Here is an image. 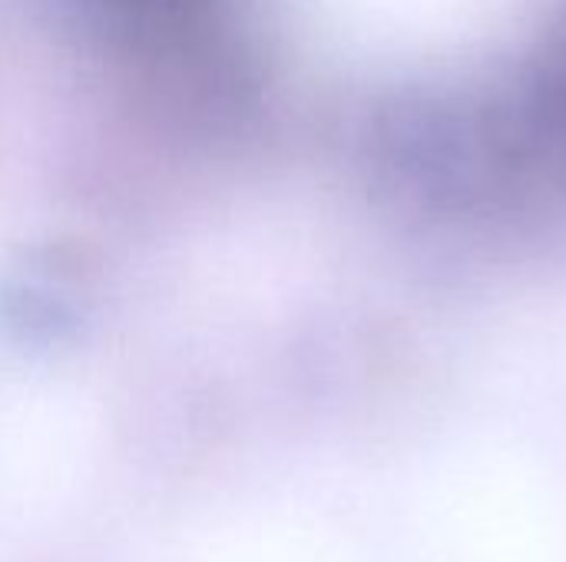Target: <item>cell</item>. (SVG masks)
Returning <instances> with one entry per match:
<instances>
[{
  "label": "cell",
  "mask_w": 566,
  "mask_h": 562,
  "mask_svg": "<svg viewBox=\"0 0 566 562\" xmlns=\"http://www.w3.org/2000/svg\"><path fill=\"white\" fill-rule=\"evenodd\" d=\"M60 17L109 56L149 70L226 73L242 56L235 0H53Z\"/></svg>",
  "instance_id": "6da1fadb"
}]
</instances>
